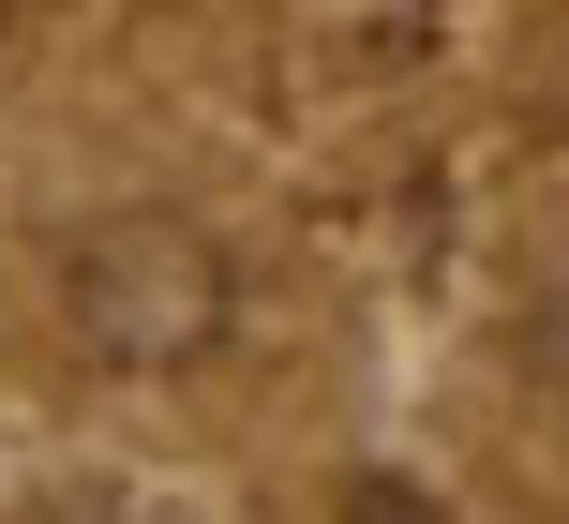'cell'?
Instances as JSON below:
<instances>
[{
  "instance_id": "1",
  "label": "cell",
  "mask_w": 569,
  "mask_h": 524,
  "mask_svg": "<svg viewBox=\"0 0 569 524\" xmlns=\"http://www.w3.org/2000/svg\"><path fill=\"white\" fill-rule=\"evenodd\" d=\"M60 330H76V360H106V375H196L240 330V270H226V240L180 225V210H106V225H76V255H60Z\"/></svg>"
}]
</instances>
